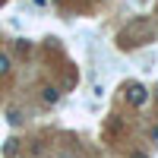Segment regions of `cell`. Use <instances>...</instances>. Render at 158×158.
Listing matches in <instances>:
<instances>
[{
    "instance_id": "cell-2",
    "label": "cell",
    "mask_w": 158,
    "mask_h": 158,
    "mask_svg": "<svg viewBox=\"0 0 158 158\" xmlns=\"http://www.w3.org/2000/svg\"><path fill=\"white\" fill-rule=\"evenodd\" d=\"M57 98H60V92H57L54 85H48V89H44V104H57Z\"/></svg>"
},
{
    "instance_id": "cell-1",
    "label": "cell",
    "mask_w": 158,
    "mask_h": 158,
    "mask_svg": "<svg viewBox=\"0 0 158 158\" xmlns=\"http://www.w3.org/2000/svg\"><path fill=\"white\" fill-rule=\"evenodd\" d=\"M127 101L133 104V108H142V104L149 101V89L139 85V82H130V85H127Z\"/></svg>"
},
{
    "instance_id": "cell-3",
    "label": "cell",
    "mask_w": 158,
    "mask_h": 158,
    "mask_svg": "<svg viewBox=\"0 0 158 158\" xmlns=\"http://www.w3.org/2000/svg\"><path fill=\"white\" fill-rule=\"evenodd\" d=\"M6 73H10V57L0 54V76H6Z\"/></svg>"
},
{
    "instance_id": "cell-5",
    "label": "cell",
    "mask_w": 158,
    "mask_h": 158,
    "mask_svg": "<svg viewBox=\"0 0 158 158\" xmlns=\"http://www.w3.org/2000/svg\"><path fill=\"white\" fill-rule=\"evenodd\" d=\"M155 136H158V130H155Z\"/></svg>"
},
{
    "instance_id": "cell-4",
    "label": "cell",
    "mask_w": 158,
    "mask_h": 158,
    "mask_svg": "<svg viewBox=\"0 0 158 158\" xmlns=\"http://www.w3.org/2000/svg\"><path fill=\"white\" fill-rule=\"evenodd\" d=\"M133 158H149V155H142V152H136V155H133Z\"/></svg>"
}]
</instances>
